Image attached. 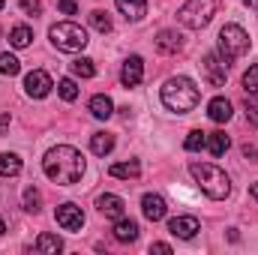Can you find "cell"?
Listing matches in <instances>:
<instances>
[{
    "label": "cell",
    "mask_w": 258,
    "mask_h": 255,
    "mask_svg": "<svg viewBox=\"0 0 258 255\" xmlns=\"http://www.w3.org/2000/svg\"><path fill=\"white\" fill-rule=\"evenodd\" d=\"M42 168H45V174H48L57 186H72V183H78L81 174H84V156H81L75 147L60 144V147H51V150L45 153Z\"/></svg>",
    "instance_id": "cell-1"
},
{
    "label": "cell",
    "mask_w": 258,
    "mask_h": 255,
    "mask_svg": "<svg viewBox=\"0 0 258 255\" xmlns=\"http://www.w3.org/2000/svg\"><path fill=\"white\" fill-rule=\"evenodd\" d=\"M198 99H201V93H198L195 81H189L186 75L168 78V81L162 84V102H165V108H171V111H177V114L192 111L195 105H198Z\"/></svg>",
    "instance_id": "cell-2"
},
{
    "label": "cell",
    "mask_w": 258,
    "mask_h": 255,
    "mask_svg": "<svg viewBox=\"0 0 258 255\" xmlns=\"http://www.w3.org/2000/svg\"><path fill=\"white\" fill-rule=\"evenodd\" d=\"M189 174L198 180V186H201V192H204L207 198H213V201L228 198L231 180H228V174H225L222 168H216V165H210V162H192V165H189Z\"/></svg>",
    "instance_id": "cell-3"
},
{
    "label": "cell",
    "mask_w": 258,
    "mask_h": 255,
    "mask_svg": "<svg viewBox=\"0 0 258 255\" xmlns=\"http://www.w3.org/2000/svg\"><path fill=\"white\" fill-rule=\"evenodd\" d=\"M246 51H249V33L240 24H225L219 30V57H222V63L231 66Z\"/></svg>",
    "instance_id": "cell-4"
},
{
    "label": "cell",
    "mask_w": 258,
    "mask_h": 255,
    "mask_svg": "<svg viewBox=\"0 0 258 255\" xmlns=\"http://www.w3.org/2000/svg\"><path fill=\"white\" fill-rule=\"evenodd\" d=\"M48 36H51V45L54 48H60V51H81L90 39H87V30L81 27V24H75V21H60V24H54L51 30H48Z\"/></svg>",
    "instance_id": "cell-5"
},
{
    "label": "cell",
    "mask_w": 258,
    "mask_h": 255,
    "mask_svg": "<svg viewBox=\"0 0 258 255\" xmlns=\"http://www.w3.org/2000/svg\"><path fill=\"white\" fill-rule=\"evenodd\" d=\"M177 18H180V24H186L192 30L207 27V21L213 18V0H186L177 9Z\"/></svg>",
    "instance_id": "cell-6"
},
{
    "label": "cell",
    "mask_w": 258,
    "mask_h": 255,
    "mask_svg": "<svg viewBox=\"0 0 258 255\" xmlns=\"http://www.w3.org/2000/svg\"><path fill=\"white\" fill-rule=\"evenodd\" d=\"M51 87H54V81H51V75H48L45 69H33V72L24 78V90H27V96H33V99L48 96Z\"/></svg>",
    "instance_id": "cell-7"
},
{
    "label": "cell",
    "mask_w": 258,
    "mask_h": 255,
    "mask_svg": "<svg viewBox=\"0 0 258 255\" xmlns=\"http://www.w3.org/2000/svg\"><path fill=\"white\" fill-rule=\"evenodd\" d=\"M54 216H57V225H60L63 231H81V225H84V213H81V207L72 204V201L60 204Z\"/></svg>",
    "instance_id": "cell-8"
},
{
    "label": "cell",
    "mask_w": 258,
    "mask_h": 255,
    "mask_svg": "<svg viewBox=\"0 0 258 255\" xmlns=\"http://www.w3.org/2000/svg\"><path fill=\"white\" fill-rule=\"evenodd\" d=\"M201 69H204V78L210 81V87H225V72H228V66L222 63V57L219 54H204V63H201Z\"/></svg>",
    "instance_id": "cell-9"
},
{
    "label": "cell",
    "mask_w": 258,
    "mask_h": 255,
    "mask_svg": "<svg viewBox=\"0 0 258 255\" xmlns=\"http://www.w3.org/2000/svg\"><path fill=\"white\" fill-rule=\"evenodd\" d=\"M141 78H144V60L138 54H132L120 69V81H123V87H135V84H141Z\"/></svg>",
    "instance_id": "cell-10"
},
{
    "label": "cell",
    "mask_w": 258,
    "mask_h": 255,
    "mask_svg": "<svg viewBox=\"0 0 258 255\" xmlns=\"http://www.w3.org/2000/svg\"><path fill=\"white\" fill-rule=\"evenodd\" d=\"M141 210H144V216L150 219V222H159V219H165V198L162 195H153V192H147L144 198H141Z\"/></svg>",
    "instance_id": "cell-11"
},
{
    "label": "cell",
    "mask_w": 258,
    "mask_h": 255,
    "mask_svg": "<svg viewBox=\"0 0 258 255\" xmlns=\"http://www.w3.org/2000/svg\"><path fill=\"white\" fill-rule=\"evenodd\" d=\"M96 207H99L102 216H108V219H120L126 204H123L120 195H111V192H108V195H99V198H96Z\"/></svg>",
    "instance_id": "cell-12"
},
{
    "label": "cell",
    "mask_w": 258,
    "mask_h": 255,
    "mask_svg": "<svg viewBox=\"0 0 258 255\" xmlns=\"http://www.w3.org/2000/svg\"><path fill=\"white\" fill-rule=\"evenodd\" d=\"M168 231L174 237H180V240H189V237H195V231H198V219L195 216H174L168 222Z\"/></svg>",
    "instance_id": "cell-13"
},
{
    "label": "cell",
    "mask_w": 258,
    "mask_h": 255,
    "mask_svg": "<svg viewBox=\"0 0 258 255\" xmlns=\"http://www.w3.org/2000/svg\"><path fill=\"white\" fill-rule=\"evenodd\" d=\"M207 117H210L213 123H228V120H231V102H228L225 96L210 99V105H207Z\"/></svg>",
    "instance_id": "cell-14"
},
{
    "label": "cell",
    "mask_w": 258,
    "mask_h": 255,
    "mask_svg": "<svg viewBox=\"0 0 258 255\" xmlns=\"http://www.w3.org/2000/svg\"><path fill=\"white\" fill-rule=\"evenodd\" d=\"M180 33L177 30H159L156 33V48L162 51V54H177L180 51Z\"/></svg>",
    "instance_id": "cell-15"
},
{
    "label": "cell",
    "mask_w": 258,
    "mask_h": 255,
    "mask_svg": "<svg viewBox=\"0 0 258 255\" xmlns=\"http://www.w3.org/2000/svg\"><path fill=\"white\" fill-rule=\"evenodd\" d=\"M114 3L126 15V21H141L147 15V0H114Z\"/></svg>",
    "instance_id": "cell-16"
},
{
    "label": "cell",
    "mask_w": 258,
    "mask_h": 255,
    "mask_svg": "<svg viewBox=\"0 0 258 255\" xmlns=\"http://www.w3.org/2000/svg\"><path fill=\"white\" fill-rule=\"evenodd\" d=\"M138 237V222H132V219H117V225H114V240H120V243H132Z\"/></svg>",
    "instance_id": "cell-17"
},
{
    "label": "cell",
    "mask_w": 258,
    "mask_h": 255,
    "mask_svg": "<svg viewBox=\"0 0 258 255\" xmlns=\"http://www.w3.org/2000/svg\"><path fill=\"white\" fill-rule=\"evenodd\" d=\"M90 114H93V117H99V120H108V117L114 114V102H111L108 96H102V93H99V96H93V99H90Z\"/></svg>",
    "instance_id": "cell-18"
},
{
    "label": "cell",
    "mask_w": 258,
    "mask_h": 255,
    "mask_svg": "<svg viewBox=\"0 0 258 255\" xmlns=\"http://www.w3.org/2000/svg\"><path fill=\"white\" fill-rule=\"evenodd\" d=\"M90 150H93L96 156L111 153V150H114V135H111V132H93V138H90Z\"/></svg>",
    "instance_id": "cell-19"
},
{
    "label": "cell",
    "mask_w": 258,
    "mask_h": 255,
    "mask_svg": "<svg viewBox=\"0 0 258 255\" xmlns=\"http://www.w3.org/2000/svg\"><path fill=\"white\" fill-rule=\"evenodd\" d=\"M108 174H111V177H120V180H129V177H138V174H141V165H138V159L117 162V165L108 168Z\"/></svg>",
    "instance_id": "cell-20"
},
{
    "label": "cell",
    "mask_w": 258,
    "mask_h": 255,
    "mask_svg": "<svg viewBox=\"0 0 258 255\" xmlns=\"http://www.w3.org/2000/svg\"><path fill=\"white\" fill-rule=\"evenodd\" d=\"M63 249V243H60V237L57 234H39V240H36V252H42V255H57Z\"/></svg>",
    "instance_id": "cell-21"
},
{
    "label": "cell",
    "mask_w": 258,
    "mask_h": 255,
    "mask_svg": "<svg viewBox=\"0 0 258 255\" xmlns=\"http://www.w3.org/2000/svg\"><path fill=\"white\" fill-rule=\"evenodd\" d=\"M30 39H33V30H30L27 24H18V27H12V33H9L12 48H27V45H30Z\"/></svg>",
    "instance_id": "cell-22"
},
{
    "label": "cell",
    "mask_w": 258,
    "mask_h": 255,
    "mask_svg": "<svg viewBox=\"0 0 258 255\" xmlns=\"http://www.w3.org/2000/svg\"><path fill=\"white\" fill-rule=\"evenodd\" d=\"M207 147H210L213 156H222V153L231 147V141H228L225 132H207Z\"/></svg>",
    "instance_id": "cell-23"
},
{
    "label": "cell",
    "mask_w": 258,
    "mask_h": 255,
    "mask_svg": "<svg viewBox=\"0 0 258 255\" xmlns=\"http://www.w3.org/2000/svg\"><path fill=\"white\" fill-rule=\"evenodd\" d=\"M21 171V159L15 153H0V177H15Z\"/></svg>",
    "instance_id": "cell-24"
},
{
    "label": "cell",
    "mask_w": 258,
    "mask_h": 255,
    "mask_svg": "<svg viewBox=\"0 0 258 255\" xmlns=\"http://www.w3.org/2000/svg\"><path fill=\"white\" fill-rule=\"evenodd\" d=\"M72 72L81 75V78H93V75H96V66H93V60L81 57V60H72Z\"/></svg>",
    "instance_id": "cell-25"
},
{
    "label": "cell",
    "mask_w": 258,
    "mask_h": 255,
    "mask_svg": "<svg viewBox=\"0 0 258 255\" xmlns=\"http://www.w3.org/2000/svg\"><path fill=\"white\" fill-rule=\"evenodd\" d=\"M243 90L246 93H258V63H252L243 72Z\"/></svg>",
    "instance_id": "cell-26"
},
{
    "label": "cell",
    "mask_w": 258,
    "mask_h": 255,
    "mask_svg": "<svg viewBox=\"0 0 258 255\" xmlns=\"http://www.w3.org/2000/svg\"><path fill=\"white\" fill-rule=\"evenodd\" d=\"M183 147H186V150H201V147H207V132H201V129L189 132V138L183 141Z\"/></svg>",
    "instance_id": "cell-27"
},
{
    "label": "cell",
    "mask_w": 258,
    "mask_h": 255,
    "mask_svg": "<svg viewBox=\"0 0 258 255\" xmlns=\"http://www.w3.org/2000/svg\"><path fill=\"white\" fill-rule=\"evenodd\" d=\"M57 93L63 96L66 102H72V99L78 96V87H75V81H72V78H60V81H57Z\"/></svg>",
    "instance_id": "cell-28"
},
{
    "label": "cell",
    "mask_w": 258,
    "mask_h": 255,
    "mask_svg": "<svg viewBox=\"0 0 258 255\" xmlns=\"http://www.w3.org/2000/svg\"><path fill=\"white\" fill-rule=\"evenodd\" d=\"M90 24H93L99 33H108V30H111V18H108L105 12H99V9H96V12H90Z\"/></svg>",
    "instance_id": "cell-29"
},
{
    "label": "cell",
    "mask_w": 258,
    "mask_h": 255,
    "mask_svg": "<svg viewBox=\"0 0 258 255\" xmlns=\"http://www.w3.org/2000/svg\"><path fill=\"white\" fill-rule=\"evenodd\" d=\"M18 69H21V63H18L12 54H6V51L0 54V72H3V75H18Z\"/></svg>",
    "instance_id": "cell-30"
},
{
    "label": "cell",
    "mask_w": 258,
    "mask_h": 255,
    "mask_svg": "<svg viewBox=\"0 0 258 255\" xmlns=\"http://www.w3.org/2000/svg\"><path fill=\"white\" fill-rule=\"evenodd\" d=\"M39 201H42L39 189H33V186H27V189H24V207H27L30 213H36V210H39Z\"/></svg>",
    "instance_id": "cell-31"
},
{
    "label": "cell",
    "mask_w": 258,
    "mask_h": 255,
    "mask_svg": "<svg viewBox=\"0 0 258 255\" xmlns=\"http://www.w3.org/2000/svg\"><path fill=\"white\" fill-rule=\"evenodd\" d=\"M21 9H24L27 15H39V12H42V3H39V0H21Z\"/></svg>",
    "instance_id": "cell-32"
},
{
    "label": "cell",
    "mask_w": 258,
    "mask_h": 255,
    "mask_svg": "<svg viewBox=\"0 0 258 255\" xmlns=\"http://www.w3.org/2000/svg\"><path fill=\"white\" fill-rule=\"evenodd\" d=\"M243 108H246V120H249V123H252V126L258 129V105L246 99V105H243Z\"/></svg>",
    "instance_id": "cell-33"
},
{
    "label": "cell",
    "mask_w": 258,
    "mask_h": 255,
    "mask_svg": "<svg viewBox=\"0 0 258 255\" xmlns=\"http://www.w3.org/2000/svg\"><path fill=\"white\" fill-rule=\"evenodd\" d=\"M57 9H60L63 15H75V9H78V0H57Z\"/></svg>",
    "instance_id": "cell-34"
},
{
    "label": "cell",
    "mask_w": 258,
    "mask_h": 255,
    "mask_svg": "<svg viewBox=\"0 0 258 255\" xmlns=\"http://www.w3.org/2000/svg\"><path fill=\"white\" fill-rule=\"evenodd\" d=\"M150 252H159V255H171V246H168V243H153V246H150Z\"/></svg>",
    "instance_id": "cell-35"
},
{
    "label": "cell",
    "mask_w": 258,
    "mask_h": 255,
    "mask_svg": "<svg viewBox=\"0 0 258 255\" xmlns=\"http://www.w3.org/2000/svg\"><path fill=\"white\" fill-rule=\"evenodd\" d=\"M243 156H246V159H252V162H258V147L246 144V147H243Z\"/></svg>",
    "instance_id": "cell-36"
},
{
    "label": "cell",
    "mask_w": 258,
    "mask_h": 255,
    "mask_svg": "<svg viewBox=\"0 0 258 255\" xmlns=\"http://www.w3.org/2000/svg\"><path fill=\"white\" fill-rule=\"evenodd\" d=\"M6 126H9V114H0V132H6Z\"/></svg>",
    "instance_id": "cell-37"
},
{
    "label": "cell",
    "mask_w": 258,
    "mask_h": 255,
    "mask_svg": "<svg viewBox=\"0 0 258 255\" xmlns=\"http://www.w3.org/2000/svg\"><path fill=\"white\" fill-rule=\"evenodd\" d=\"M249 195H252V198L258 201V183H252V186H249Z\"/></svg>",
    "instance_id": "cell-38"
},
{
    "label": "cell",
    "mask_w": 258,
    "mask_h": 255,
    "mask_svg": "<svg viewBox=\"0 0 258 255\" xmlns=\"http://www.w3.org/2000/svg\"><path fill=\"white\" fill-rule=\"evenodd\" d=\"M246 6H258V0H246Z\"/></svg>",
    "instance_id": "cell-39"
},
{
    "label": "cell",
    "mask_w": 258,
    "mask_h": 255,
    "mask_svg": "<svg viewBox=\"0 0 258 255\" xmlns=\"http://www.w3.org/2000/svg\"><path fill=\"white\" fill-rule=\"evenodd\" d=\"M3 231H6V225H3V219H0V234H3Z\"/></svg>",
    "instance_id": "cell-40"
},
{
    "label": "cell",
    "mask_w": 258,
    "mask_h": 255,
    "mask_svg": "<svg viewBox=\"0 0 258 255\" xmlns=\"http://www.w3.org/2000/svg\"><path fill=\"white\" fill-rule=\"evenodd\" d=\"M0 9H3V0H0Z\"/></svg>",
    "instance_id": "cell-41"
}]
</instances>
